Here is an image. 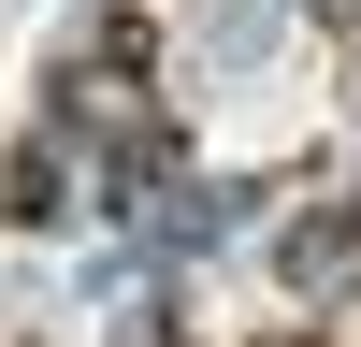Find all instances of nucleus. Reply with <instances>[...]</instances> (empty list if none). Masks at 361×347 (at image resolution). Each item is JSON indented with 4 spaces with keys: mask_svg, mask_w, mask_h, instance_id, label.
<instances>
[{
    "mask_svg": "<svg viewBox=\"0 0 361 347\" xmlns=\"http://www.w3.org/2000/svg\"><path fill=\"white\" fill-rule=\"evenodd\" d=\"M145 73H159V29H145V15H87V44H73V102H87V116H130Z\"/></svg>",
    "mask_w": 361,
    "mask_h": 347,
    "instance_id": "nucleus-1",
    "label": "nucleus"
},
{
    "mask_svg": "<svg viewBox=\"0 0 361 347\" xmlns=\"http://www.w3.org/2000/svg\"><path fill=\"white\" fill-rule=\"evenodd\" d=\"M333 275H361V202H333V217L289 231V289H333Z\"/></svg>",
    "mask_w": 361,
    "mask_h": 347,
    "instance_id": "nucleus-2",
    "label": "nucleus"
},
{
    "mask_svg": "<svg viewBox=\"0 0 361 347\" xmlns=\"http://www.w3.org/2000/svg\"><path fill=\"white\" fill-rule=\"evenodd\" d=\"M0 202H15V217H29V231H44V217H58V145H44V130H29V145H15V174H0Z\"/></svg>",
    "mask_w": 361,
    "mask_h": 347,
    "instance_id": "nucleus-3",
    "label": "nucleus"
},
{
    "mask_svg": "<svg viewBox=\"0 0 361 347\" xmlns=\"http://www.w3.org/2000/svg\"><path fill=\"white\" fill-rule=\"evenodd\" d=\"M275 347H318V333H275Z\"/></svg>",
    "mask_w": 361,
    "mask_h": 347,
    "instance_id": "nucleus-4",
    "label": "nucleus"
},
{
    "mask_svg": "<svg viewBox=\"0 0 361 347\" xmlns=\"http://www.w3.org/2000/svg\"><path fill=\"white\" fill-rule=\"evenodd\" d=\"M145 347H173V333H145Z\"/></svg>",
    "mask_w": 361,
    "mask_h": 347,
    "instance_id": "nucleus-5",
    "label": "nucleus"
}]
</instances>
